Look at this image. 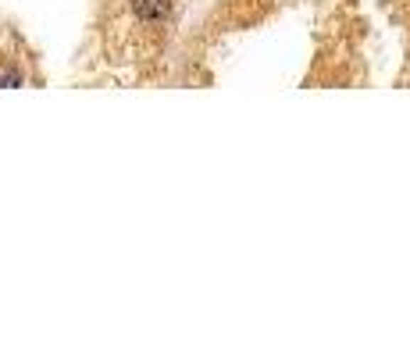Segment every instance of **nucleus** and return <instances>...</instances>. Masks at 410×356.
Here are the masks:
<instances>
[{
    "mask_svg": "<svg viewBox=\"0 0 410 356\" xmlns=\"http://www.w3.org/2000/svg\"><path fill=\"white\" fill-rule=\"evenodd\" d=\"M132 11L143 18V22H157L171 11V0H132Z\"/></svg>",
    "mask_w": 410,
    "mask_h": 356,
    "instance_id": "nucleus-1",
    "label": "nucleus"
},
{
    "mask_svg": "<svg viewBox=\"0 0 410 356\" xmlns=\"http://www.w3.org/2000/svg\"><path fill=\"white\" fill-rule=\"evenodd\" d=\"M15 86H22V75L15 68H0V90H15Z\"/></svg>",
    "mask_w": 410,
    "mask_h": 356,
    "instance_id": "nucleus-2",
    "label": "nucleus"
}]
</instances>
